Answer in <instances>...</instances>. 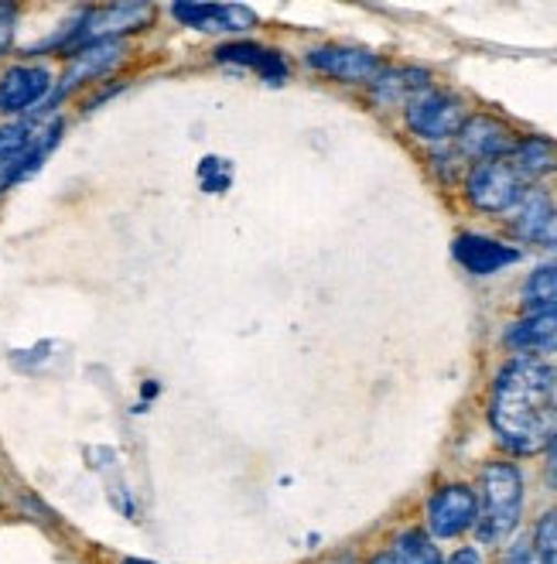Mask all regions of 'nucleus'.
Instances as JSON below:
<instances>
[{
	"instance_id": "nucleus-16",
	"label": "nucleus",
	"mask_w": 557,
	"mask_h": 564,
	"mask_svg": "<svg viewBox=\"0 0 557 564\" xmlns=\"http://www.w3.org/2000/svg\"><path fill=\"white\" fill-rule=\"evenodd\" d=\"M428 89H432V76L421 73V69H397V73L376 76V96L383 99V104H401V99L414 104V99Z\"/></svg>"
},
{
	"instance_id": "nucleus-7",
	"label": "nucleus",
	"mask_w": 557,
	"mask_h": 564,
	"mask_svg": "<svg viewBox=\"0 0 557 564\" xmlns=\"http://www.w3.org/2000/svg\"><path fill=\"white\" fill-rule=\"evenodd\" d=\"M520 144V138L513 134V127H506L503 120L496 117H469L462 123V130H458V148H462V154L476 158L479 164L482 161H500L506 154H513Z\"/></svg>"
},
{
	"instance_id": "nucleus-11",
	"label": "nucleus",
	"mask_w": 557,
	"mask_h": 564,
	"mask_svg": "<svg viewBox=\"0 0 557 564\" xmlns=\"http://www.w3.org/2000/svg\"><path fill=\"white\" fill-rule=\"evenodd\" d=\"M172 14L203 31H247L256 24V14L243 4H175Z\"/></svg>"
},
{
	"instance_id": "nucleus-5",
	"label": "nucleus",
	"mask_w": 557,
	"mask_h": 564,
	"mask_svg": "<svg viewBox=\"0 0 557 564\" xmlns=\"http://www.w3.org/2000/svg\"><path fill=\"white\" fill-rule=\"evenodd\" d=\"M479 520V496L469 486H445L428 503V527L435 538H458Z\"/></svg>"
},
{
	"instance_id": "nucleus-2",
	"label": "nucleus",
	"mask_w": 557,
	"mask_h": 564,
	"mask_svg": "<svg viewBox=\"0 0 557 564\" xmlns=\"http://www.w3.org/2000/svg\"><path fill=\"white\" fill-rule=\"evenodd\" d=\"M482 510L476 520L482 544L506 541L523 513V476L513 462H489L482 469Z\"/></svg>"
},
{
	"instance_id": "nucleus-21",
	"label": "nucleus",
	"mask_w": 557,
	"mask_h": 564,
	"mask_svg": "<svg viewBox=\"0 0 557 564\" xmlns=\"http://www.w3.org/2000/svg\"><path fill=\"white\" fill-rule=\"evenodd\" d=\"M534 547L544 557V564H557V510L544 513L534 530Z\"/></svg>"
},
{
	"instance_id": "nucleus-26",
	"label": "nucleus",
	"mask_w": 557,
	"mask_h": 564,
	"mask_svg": "<svg viewBox=\"0 0 557 564\" xmlns=\"http://www.w3.org/2000/svg\"><path fill=\"white\" fill-rule=\"evenodd\" d=\"M370 564H397V561H393V554H380V557H373Z\"/></svg>"
},
{
	"instance_id": "nucleus-14",
	"label": "nucleus",
	"mask_w": 557,
	"mask_h": 564,
	"mask_svg": "<svg viewBox=\"0 0 557 564\" xmlns=\"http://www.w3.org/2000/svg\"><path fill=\"white\" fill-rule=\"evenodd\" d=\"M219 62H237V65H247V69H256L264 79L271 83H281L287 76V65L284 58L274 52V48H264V45H250V42H237V45H222L216 52Z\"/></svg>"
},
{
	"instance_id": "nucleus-20",
	"label": "nucleus",
	"mask_w": 557,
	"mask_h": 564,
	"mask_svg": "<svg viewBox=\"0 0 557 564\" xmlns=\"http://www.w3.org/2000/svg\"><path fill=\"white\" fill-rule=\"evenodd\" d=\"M31 123H4L0 127V164H11L31 144Z\"/></svg>"
},
{
	"instance_id": "nucleus-8",
	"label": "nucleus",
	"mask_w": 557,
	"mask_h": 564,
	"mask_svg": "<svg viewBox=\"0 0 557 564\" xmlns=\"http://www.w3.org/2000/svg\"><path fill=\"white\" fill-rule=\"evenodd\" d=\"M308 65L318 73H329L342 83H376L383 73V62L363 48H342V45H321L308 52Z\"/></svg>"
},
{
	"instance_id": "nucleus-29",
	"label": "nucleus",
	"mask_w": 557,
	"mask_h": 564,
	"mask_svg": "<svg viewBox=\"0 0 557 564\" xmlns=\"http://www.w3.org/2000/svg\"><path fill=\"white\" fill-rule=\"evenodd\" d=\"M346 564H349V561H346Z\"/></svg>"
},
{
	"instance_id": "nucleus-22",
	"label": "nucleus",
	"mask_w": 557,
	"mask_h": 564,
	"mask_svg": "<svg viewBox=\"0 0 557 564\" xmlns=\"http://www.w3.org/2000/svg\"><path fill=\"white\" fill-rule=\"evenodd\" d=\"M506 564H544V557L537 554L534 541H520V544H513V547H510Z\"/></svg>"
},
{
	"instance_id": "nucleus-24",
	"label": "nucleus",
	"mask_w": 557,
	"mask_h": 564,
	"mask_svg": "<svg viewBox=\"0 0 557 564\" xmlns=\"http://www.w3.org/2000/svg\"><path fill=\"white\" fill-rule=\"evenodd\" d=\"M547 479H550V489L557 492V435L547 445Z\"/></svg>"
},
{
	"instance_id": "nucleus-27",
	"label": "nucleus",
	"mask_w": 557,
	"mask_h": 564,
	"mask_svg": "<svg viewBox=\"0 0 557 564\" xmlns=\"http://www.w3.org/2000/svg\"><path fill=\"white\" fill-rule=\"evenodd\" d=\"M120 564H151V561H141V557H127V561H120Z\"/></svg>"
},
{
	"instance_id": "nucleus-9",
	"label": "nucleus",
	"mask_w": 557,
	"mask_h": 564,
	"mask_svg": "<svg viewBox=\"0 0 557 564\" xmlns=\"http://www.w3.org/2000/svg\"><path fill=\"white\" fill-rule=\"evenodd\" d=\"M123 58V42L120 39H103V42H89L83 48L73 52V62H69V69H65L58 89L52 99H62V96H69L76 86L89 83V79H100L103 73H110L113 65Z\"/></svg>"
},
{
	"instance_id": "nucleus-15",
	"label": "nucleus",
	"mask_w": 557,
	"mask_h": 564,
	"mask_svg": "<svg viewBox=\"0 0 557 564\" xmlns=\"http://www.w3.org/2000/svg\"><path fill=\"white\" fill-rule=\"evenodd\" d=\"M554 226V203L544 195V192H523L520 206H516V219H513V229L520 237L527 240H544L547 229Z\"/></svg>"
},
{
	"instance_id": "nucleus-10",
	"label": "nucleus",
	"mask_w": 557,
	"mask_h": 564,
	"mask_svg": "<svg viewBox=\"0 0 557 564\" xmlns=\"http://www.w3.org/2000/svg\"><path fill=\"white\" fill-rule=\"evenodd\" d=\"M455 260L462 263L466 271L485 278V274H496L503 268H510V263L520 260V250L516 247H506L500 240H489V237H479V234H466L458 237L455 247H451Z\"/></svg>"
},
{
	"instance_id": "nucleus-28",
	"label": "nucleus",
	"mask_w": 557,
	"mask_h": 564,
	"mask_svg": "<svg viewBox=\"0 0 557 564\" xmlns=\"http://www.w3.org/2000/svg\"><path fill=\"white\" fill-rule=\"evenodd\" d=\"M438 564H441V561H438Z\"/></svg>"
},
{
	"instance_id": "nucleus-3",
	"label": "nucleus",
	"mask_w": 557,
	"mask_h": 564,
	"mask_svg": "<svg viewBox=\"0 0 557 564\" xmlns=\"http://www.w3.org/2000/svg\"><path fill=\"white\" fill-rule=\"evenodd\" d=\"M466 123V104L451 93L428 89L414 104H407V127L424 141H448L458 138Z\"/></svg>"
},
{
	"instance_id": "nucleus-13",
	"label": "nucleus",
	"mask_w": 557,
	"mask_h": 564,
	"mask_svg": "<svg viewBox=\"0 0 557 564\" xmlns=\"http://www.w3.org/2000/svg\"><path fill=\"white\" fill-rule=\"evenodd\" d=\"M506 343L523 352H557V312H534L506 332Z\"/></svg>"
},
{
	"instance_id": "nucleus-1",
	"label": "nucleus",
	"mask_w": 557,
	"mask_h": 564,
	"mask_svg": "<svg viewBox=\"0 0 557 564\" xmlns=\"http://www.w3.org/2000/svg\"><path fill=\"white\" fill-rule=\"evenodd\" d=\"M489 421L510 452H544L557 435V370L540 359H513L496 380Z\"/></svg>"
},
{
	"instance_id": "nucleus-19",
	"label": "nucleus",
	"mask_w": 557,
	"mask_h": 564,
	"mask_svg": "<svg viewBox=\"0 0 557 564\" xmlns=\"http://www.w3.org/2000/svg\"><path fill=\"white\" fill-rule=\"evenodd\" d=\"M393 561L397 564H438V547L432 544L428 534H421V530H407L397 541H393Z\"/></svg>"
},
{
	"instance_id": "nucleus-25",
	"label": "nucleus",
	"mask_w": 557,
	"mask_h": 564,
	"mask_svg": "<svg viewBox=\"0 0 557 564\" xmlns=\"http://www.w3.org/2000/svg\"><path fill=\"white\" fill-rule=\"evenodd\" d=\"M448 564H482V554L476 547H458Z\"/></svg>"
},
{
	"instance_id": "nucleus-6",
	"label": "nucleus",
	"mask_w": 557,
	"mask_h": 564,
	"mask_svg": "<svg viewBox=\"0 0 557 564\" xmlns=\"http://www.w3.org/2000/svg\"><path fill=\"white\" fill-rule=\"evenodd\" d=\"M48 93H52V73L45 65H11V69L0 76V113L4 117L28 113L31 107H39Z\"/></svg>"
},
{
	"instance_id": "nucleus-18",
	"label": "nucleus",
	"mask_w": 557,
	"mask_h": 564,
	"mask_svg": "<svg viewBox=\"0 0 557 564\" xmlns=\"http://www.w3.org/2000/svg\"><path fill=\"white\" fill-rule=\"evenodd\" d=\"M523 305L534 312H557V263L537 268L523 284Z\"/></svg>"
},
{
	"instance_id": "nucleus-17",
	"label": "nucleus",
	"mask_w": 557,
	"mask_h": 564,
	"mask_svg": "<svg viewBox=\"0 0 557 564\" xmlns=\"http://www.w3.org/2000/svg\"><path fill=\"white\" fill-rule=\"evenodd\" d=\"M513 169L520 175H547V172H557V144L547 141V138H527V141H520L516 151H513Z\"/></svg>"
},
{
	"instance_id": "nucleus-23",
	"label": "nucleus",
	"mask_w": 557,
	"mask_h": 564,
	"mask_svg": "<svg viewBox=\"0 0 557 564\" xmlns=\"http://www.w3.org/2000/svg\"><path fill=\"white\" fill-rule=\"evenodd\" d=\"M14 42V8L0 4V55H4Z\"/></svg>"
},
{
	"instance_id": "nucleus-12",
	"label": "nucleus",
	"mask_w": 557,
	"mask_h": 564,
	"mask_svg": "<svg viewBox=\"0 0 557 564\" xmlns=\"http://www.w3.org/2000/svg\"><path fill=\"white\" fill-rule=\"evenodd\" d=\"M62 130H65V123L62 120H52L42 134H35L31 138V144L8 164V172H4V178H0V192L4 188H11V185H18V182H24V178H31L35 175L42 164H45V158L52 154V148L58 144V138H62Z\"/></svg>"
},
{
	"instance_id": "nucleus-4",
	"label": "nucleus",
	"mask_w": 557,
	"mask_h": 564,
	"mask_svg": "<svg viewBox=\"0 0 557 564\" xmlns=\"http://www.w3.org/2000/svg\"><path fill=\"white\" fill-rule=\"evenodd\" d=\"M469 203L482 213H506L513 206H520L523 198V178L513 164L506 161H482L472 169L469 182Z\"/></svg>"
}]
</instances>
